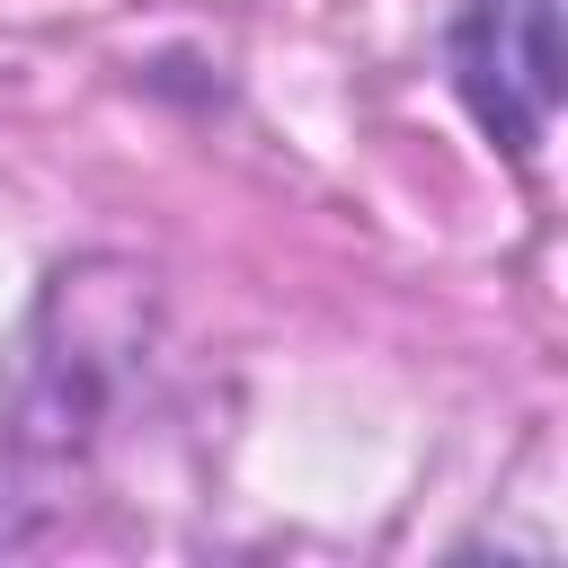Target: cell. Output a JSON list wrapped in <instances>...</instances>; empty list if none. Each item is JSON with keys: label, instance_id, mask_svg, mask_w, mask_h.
Segmentation results:
<instances>
[{"label": "cell", "instance_id": "cell-1", "mask_svg": "<svg viewBox=\"0 0 568 568\" xmlns=\"http://www.w3.org/2000/svg\"><path fill=\"white\" fill-rule=\"evenodd\" d=\"M453 89L470 106V124L532 169L541 133L568 98V62H559V0H470L453 27Z\"/></svg>", "mask_w": 568, "mask_h": 568}, {"label": "cell", "instance_id": "cell-2", "mask_svg": "<svg viewBox=\"0 0 568 568\" xmlns=\"http://www.w3.org/2000/svg\"><path fill=\"white\" fill-rule=\"evenodd\" d=\"M0 541H9V532H0Z\"/></svg>", "mask_w": 568, "mask_h": 568}]
</instances>
